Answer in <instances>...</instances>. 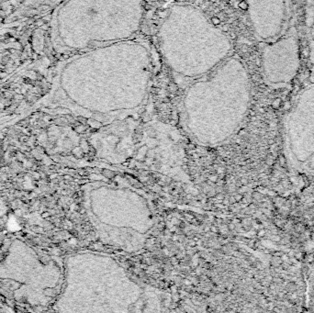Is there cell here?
<instances>
[{"instance_id":"6da1fadb","label":"cell","mask_w":314,"mask_h":313,"mask_svg":"<svg viewBox=\"0 0 314 313\" xmlns=\"http://www.w3.org/2000/svg\"><path fill=\"white\" fill-rule=\"evenodd\" d=\"M156 70L147 40L88 49L67 65L64 92L75 112L99 123L132 118L145 107Z\"/></svg>"},{"instance_id":"5b68a950","label":"cell","mask_w":314,"mask_h":313,"mask_svg":"<svg viewBox=\"0 0 314 313\" xmlns=\"http://www.w3.org/2000/svg\"><path fill=\"white\" fill-rule=\"evenodd\" d=\"M4 163V150H3V144L0 142V165H2Z\"/></svg>"},{"instance_id":"3957f363","label":"cell","mask_w":314,"mask_h":313,"mask_svg":"<svg viewBox=\"0 0 314 313\" xmlns=\"http://www.w3.org/2000/svg\"><path fill=\"white\" fill-rule=\"evenodd\" d=\"M247 78L240 61L227 57L185 86L181 119L196 138L220 141L237 125L247 102Z\"/></svg>"},{"instance_id":"7a4b0ae2","label":"cell","mask_w":314,"mask_h":313,"mask_svg":"<svg viewBox=\"0 0 314 313\" xmlns=\"http://www.w3.org/2000/svg\"><path fill=\"white\" fill-rule=\"evenodd\" d=\"M158 47L176 83L185 87L230 56L231 43L200 9L176 4L165 12Z\"/></svg>"},{"instance_id":"277c9868","label":"cell","mask_w":314,"mask_h":313,"mask_svg":"<svg viewBox=\"0 0 314 313\" xmlns=\"http://www.w3.org/2000/svg\"><path fill=\"white\" fill-rule=\"evenodd\" d=\"M143 12V0H70L64 41L71 49L88 50L132 39Z\"/></svg>"}]
</instances>
